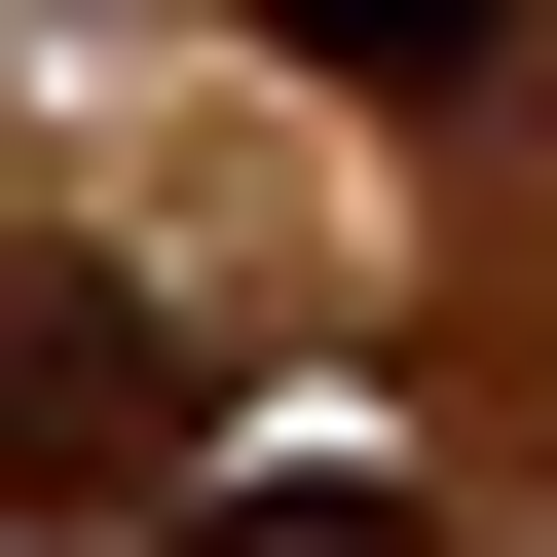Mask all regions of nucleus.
<instances>
[{
    "label": "nucleus",
    "mask_w": 557,
    "mask_h": 557,
    "mask_svg": "<svg viewBox=\"0 0 557 557\" xmlns=\"http://www.w3.org/2000/svg\"><path fill=\"white\" fill-rule=\"evenodd\" d=\"M260 38H298V75H372V112H446V75L520 38V0H260Z\"/></svg>",
    "instance_id": "2"
},
{
    "label": "nucleus",
    "mask_w": 557,
    "mask_h": 557,
    "mask_svg": "<svg viewBox=\"0 0 557 557\" xmlns=\"http://www.w3.org/2000/svg\"><path fill=\"white\" fill-rule=\"evenodd\" d=\"M186 557H409V483H372V446H298V483H186Z\"/></svg>",
    "instance_id": "3"
},
{
    "label": "nucleus",
    "mask_w": 557,
    "mask_h": 557,
    "mask_svg": "<svg viewBox=\"0 0 557 557\" xmlns=\"http://www.w3.org/2000/svg\"><path fill=\"white\" fill-rule=\"evenodd\" d=\"M149 446H186V335L112 260H0V483H149Z\"/></svg>",
    "instance_id": "1"
}]
</instances>
